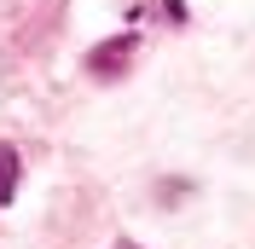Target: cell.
Listing matches in <instances>:
<instances>
[{"instance_id":"6da1fadb","label":"cell","mask_w":255,"mask_h":249,"mask_svg":"<svg viewBox=\"0 0 255 249\" xmlns=\"http://www.w3.org/2000/svg\"><path fill=\"white\" fill-rule=\"evenodd\" d=\"M128 47H133V35H122V41H105V47L93 52V76H116V70H128Z\"/></svg>"},{"instance_id":"7a4b0ae2","label":"cell","mask_w":255,"mask_h":249,"mask_svg":"<svg viewBox=\"0 0 255 249\" xmlns=\"http://www.w3.org/2000/svg\"><path fill=\"white\" fill-rule=\"evenodd\" d=\"M12 191H17V156H12V151H0V203L12 197Z\"/></svg>"},{"instance_id":"3957f363","label":"cell","mask_w":255,"mask_h":249,"mask_svg":"<svg viewBox=\"0 0 255 249\" xmlns=\"http://www.w3.org/2000/svg\"><path fill=\"white\" fill-rule=\"evenodd\" d=\"M116 249H139V244H116Z\"/></svg>"}]
</instances>
